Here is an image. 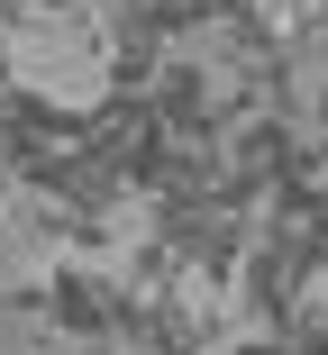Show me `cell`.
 Listing matches in <instances>:
<instances>
[{
	"mask_svg": "<svg viewBox=\"0 0 328 355\" xmlns=\"http://www.w3.org/2000/svg\"><path fill=\"white\" fill-rule=\"evenodd\" d=\"M119 282L110 273H92V255H64L55 264V282H46V319H55V337H110V319H119Z\"/></svg>",
	"mask_w": 328,
	"mask_h": 355,
	"instance_id": "6da1fadb",
	"label": "cell"
},
{
	"mask_svg": "<svg viewBox=\"0 0 328 355\" xmlns=\"http://www.w3.org/2000/svg\"><path fill=\"white\" fill-rule=\"evenodd\" d=\"M219 355H292V337H283V328H255V337H228Z\"/></svg>",
	"mask_w": 328,
	"mask_h": 355,
	"instance_id": "7a4b0ae2",
	"label": "cell"
}]
</instances>
